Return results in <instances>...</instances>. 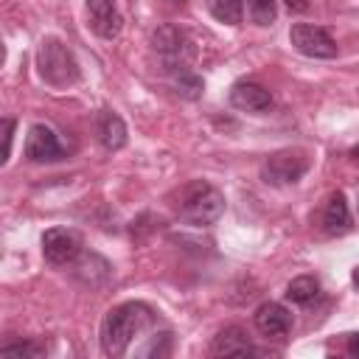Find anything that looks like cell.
<instances>
[{
    "instance_id": "cell-16",
    "label": "cell",
    "mask_w": 359,
    "mask_h": 359,
    "mask_svg": "<svg viewBox=\"0 0 359 359\" xmlns=\"http://www.w3.org/2000/svg\"><path fill=\"white\" fill-rule=\"evenodd\" d=\"M286 297L297 306H309L320 297V280L314 275H297L292 278V283L286 286Z\"/></svg>"
},
{
    "instance_id": "cell-14",
    "label": "cell",
    "mask_w": 359,
    "mask_h": 359,
    "mask_svg": "<svg viewBox=\"0 0 359 359\" xmlns=\"http://www.w3.org/2000/svg\"><path fill=\"white\" fill-rule=\"evenodd\" d=\"M351 227H353V222H351V210H348L345 194L337 191V194L328 196V202L323 208V230L328 236H345Z\"/></svg>"
},
{
    "instance_id": "cell-12",
    "label": "cell",
    "mask_w": 359,
    "mask_h": 359,
    "mask_svg": "<svg viewBox=\"0 0 359 359\" xmlns=\"http://www.w3.org/2000/svg\"><path fill=\"white\" fill-rule=\"evenodd\" d=\"M210 353L213 356H247V353H255V348L250 342V334L241 325H227L213 337Z\"/></svg>"
},
{
    "instance_id": "cell-4",
    "label": "cell",
    "mask_w": 359,
    "mask_h": 359,
    "mask_svg": "<svg viewBox=\"0 0 359 359\" xmlns=\"http://www.w3.org/2000/svg\"><path fill=\"white\" fill-rule=\"evenodd\" d=\"M306 171H309V154L303 149H278L261 165L264 182L275 185V188L294 185Z\"/></svg>"
},
{
    "instance_id": "cell-17",
    "label": "cell",
    "mask_w": 359,
    "mask_h": 359,
    "mask_svg": "<svg viewBox=\"0 0 359 359\" xmlns=\"http://www.w3.org/2000/svg\"><path fill=\"white\" fill-rule=\"evenodd\" d=\"M208 8L224 25H238L244 20V0H208Z\"/></svg>"
},
{
    "instance_id": "cell-19",
    "label": "cell",
    "mask_w": 359,
    "mask_h": 359,
    "mask_svg": "<svg viewBox=\"0 0 359 359\" xmlns=\"http://www.w3.org/2000/svg\"><path fill=\"white\" fill-rule=\"evenodd\" d=\"M3 356H22V359H39L48 353L45 342H36V339H25V342H11V345H3L0 348Z\"/></svg>"
},
{
    "instance_id": "cell-13",
    "label": "cell",
    "mask_w": 359,
    "mask_h": 359,
    "mask_svg": "<svg viewBox=\"0 0 359 359\" xmlns=\"http://www.w3.org/2000/svg\"><path fill=\"white\" fill-rule=\"evenodd\" d=\"M95 137H98V143H101L107 151L123 149L126 140H129L123 118H121L118 112H112V109H104V112L95 118Z\"/></svg>"
},
{
    "instance_id": "cell-1",
    "label": "cell",
    "mask_w": 359,
    "mask_h": 359,
    "mask_svg": "<svg viewBox=\"0 0 359 359\" xmlns=\"http://www.w3.org/2000/svg\"><path fill=\"white\" fill-rule=\"evenodd\" d=\"M151 320H154V311L137 300H129V303L109 309L104 323H101V351L107 356H121L129 348V342L146 325H151Z\"/></svg>"
},
{
    "instance_id": "cell-26",
    "label": "cell",
    "mask_w": 359,
    "mask_h": 359,
    "mask_svg": "<svg viewBox=\"0 0 359 359\" xmlns=\"http://www.w3.org/2000/svg\"><path fill=\"white\" fill-rule=\"evenodd\" d=\"M353 283H356V286H359V269H356V272H353Z\"/></svg>"
},
{
    "instance_id": "cell-8",
    "label": "cell",
    "mask_w": 359,
    "mask_h": 359,
    "mask_svg": "<svg viewBox=\"0 0 359 359\" xmlns=\"http://www.w3.org/2000/svg\"><path fill=\"white\" fill-rule=\"evenodd\" d=\"M25 160L31 163H56L65 157V149L56 137V132L45 123H34L25 135Z\"/></svg>"
},
{
    "instance_id": "cell-21",
    "label": "cell",
    "mask_w": 359,
    "mask_h": 359,
    "mask_svg": "<svg viewBox=\"0 0 359 359\" xmlns=\"http://www.w3.org/2000/svg\"><path fill=\"white\" fill-rule=\"evenodd\" d=\"M171 353V334H160V339H151L149 348H143V356H168Z\"/></svg>"
},
{
    "instance_id": "cell-23",
    "label": "cell",
    "mask_w": 359,
    "mask_h": 359,
    "mask_svg": "<svg viewBox=\"0 0 359 359\" xmlns=\"http://www.w3.org/2000/svg\"><path fill=\"white\" fill-rule=\"evenodd\" d=\"M283 3H286V8L294 11V14H303V11H309V6H311L309 0H283Z\"/></svg>"
},
{
    "instance_id": "cell-3",
    "label": "cell",
    "mask_w": 359,
    "mask_h": 359,
    "mask_svg": "<svg viewBox=\"0 0 359 359\" xmlns=\"http://www.w3.org/2000/svg\"><path fill=\"white\" fill-rule=\"evenodd\" d=\"M224 213V196L219 188L208 185V182H194L182 191L180 199V219L185 224L194 227H208L213 222H219V216Z\"/></svg>"
},
{
    "instance_id": "cell-2",
    "label": "cell",
    "mask_w": 359,
    "mask_h": 359,
    "mask_svg": "<svg viewBox=\"0 0 359 359\" xmlns=\"http://www.w3.org/2000/svg\"><path fill=\"white\" fill-rule=\"evenodd\" d=\"M36 73H39V79L48 87H56V90H65V87L76 84L79 76H81L73 50L62 39H56V36H45L39 42V50H36Z\"/></svg>"
},
{
    "instance_id": "cell-18",
    "label": "cell",
    "mask_w": 359,
    "mask_h": 359,
    "mask_svg": "<svg viewBox=\"0 0 359 359\" xmlns=\"http://www.w3.org/2000/svg\"><path fill=\"white\" fill-rule=\"evenodd\" d=\"M171 84H174V90H177L180 95H185V98H199L202 90H205L202 79H199L191 67H180V70H174V73H171Z\"/></svg>"
},
{
    "instance_id": "cell-5",
    "label": "cell",
    "mask_w": 359,
    "mask_h": 359,
    "mask_svg": "<svg viewBox=\"0 0 359 359\" xmlns=\"http://www.w3.org/2000/svg\"><path fill=\"white\" fill-rule=\"evenodd\" d=\"M151 48H154V53L160 56V62H163V67L168 73H174L180 67H188V62L194 56L188 34L182 28H177V25H160L151 34Z\"/></svg>"
},
{
    "instance_id": "cell-15",
    "label": "cell",
    "mask_w": 359,
    "mask_h": 359,
    "mask_svg": "<svg viewBox=\"0 0 359 359\" xmlns=\"http://www.w3.org/2000/svg\"><path fill=\"white\" fill-rule=\"evenodd\" d=\"M109 275H112V266H109L101 255H84V258L76 264V278H79L84 286H90V289L104 286V283L109 280Z\"/></svg>"
},
{
    "instance_id": "cell-9",
    "label": "cell",
    "mask_w": 359,
    "mask_h": 359,
    "mask_svg": "<svg viewBox=\"0 0 359 359\" xmlns=\"http://www.w3.org/2000/svg\"><path fill=\"white\" fill-rule=\"evenodd\" d=\"M252 323L258 328V334H264L266 339H283L289 331H292V314L286 306L275 303V300H266L255 309L252 314Z\"/></svg>"
},
{
    "instance_id": "cell-20",
    "label": "cell",
    "mask_w": 359,
    "mask_h": 359,
    "mask_svg": "<svg viewBox=\"0 0 359 359\" xmlns=\"http://www.w3.org/2000/svg\"><path fill=\"white\" fill-rule=\"evenodd\" d=\"M247 14L255 25H272L278 17L275 0H247Z\"/></svg>"
},
{
    "instance_id": "cell-11",
    "label": "cell",
    "mask_w": 359,
    "mask_h": 359,
    "mask_svg": "<svg viewBox=\"0 0 359 359\" xmlns=\"http://www.w3.org/2000/svg\"><path fill=\"white\" fill-rule=\"evenodd\" d=\"M230 104L241 112H266L272 109V95L258 81H236L230 90Z\"/></svg>"
},
{
    "instance_id": "cell-10",
    "label": "cell",
    "mask_w": 359,
    "mask_h": 359,
    "mask_svg": "<svg viewBox=\"0 0 359 359\" xmlns=\"http://www.w3.org/2000/svg\"><path fill=\"white\" fill-rule=\"evenodd\" d=\"M87 14H90V28L101 39H115L123 28L115 0H87Z\"/></svg>"
},
{
    "instance_id": "cell-22",
    "label": "cell",
    "mask_w": 359,
    "mask_h": 359,
    "mask_svg": "<svg viewBox=\"0 0 359 359\" xmlns=\"http://www.w3.org/2000/svg\"><path fill=\"white\" fill-rule=\"evenodd\" d=\"M11 140H14V121L11 118H3V163L11 154Z\"/></svg>"
},
{
    "instance_id": "cell-7",
    "label": "cell",
    "mask_w": 359,
    "mask_h": 359,
    "mask_svg": "<svg viewBox=\"0 0 359 359\" xmlns=\"http://www.w3.org/2000/svg\"><path fill=\"white\" fill-rule=\"evenodd\" d=\"M42 255L50 266L76 264L81 255V236L67 227H50L42 236Z\"/></svg>"
},
{
    "instance_id": "cell-6",
    "label": "cell",
    "mask_w": 359,
    "mask_h": 359,
    "mask_svg": "<svg viewBox=\"0 0 359 359\" xmlns=\"http://www.w3.org/2000/svg\"><path fill=\"white\" fill-rule=\"evenodd\" d=\"M289 42L297 53L309 56V59H334L337 56V42L334 36L320 28V25H309V22H294L289 31Z\"/></svg>"
},
{
    "instance_id": "cell-24",
    "label": "cell",
    "mask_w": 359,
    "mask_h": 359,
    "mask_svg": "<svg viewBox=\"0 0 359 359\" xmlns=\"http://www.w3.org/2000/svg\"><path fill=\"white\" fill-rule=\"evenodd\" d=\"M348 351H351L353 356H359V334H351V337H348Z\"/></svg>"
},
{
    "instance_id": "cell-25",
    "label": "cell",
    "mask_w": 359,
    "mask_h": 359,
    "mask_svg": "<svg viewBox=\"0 0 359 359\" xmlns=\"http://www.w3.org/2000/svg\"><path fill=\"white\" fill-rule=\"evenodd\" d=\"M351 157H353V160H356V163H359V146H356V149H353V151H351Z\"/></svg>"
}]
</instances>
